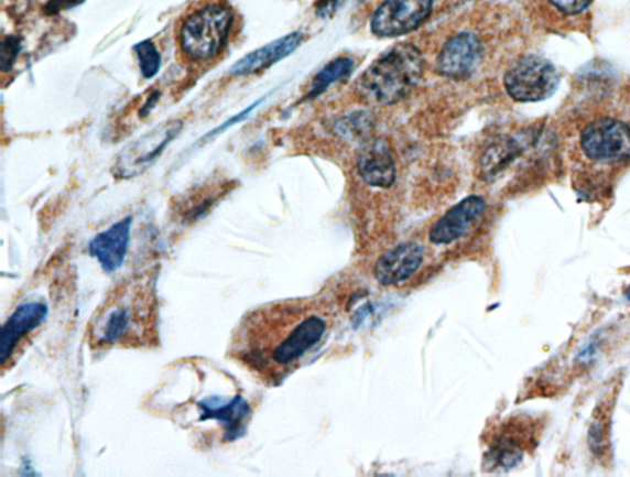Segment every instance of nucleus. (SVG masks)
<instances>
[{
    "label": "nucleus",
    "mask_w": 630,
    "mask_h": 477,
    "mask_svg": "<svg viewBox=\"0 0 630 477\" xmlns=\"http://www.w3.org/2000/svg\"><path fill=\"white\" fill-rule=\"evenodd\" d=\"M83 0H51L47 4V13H57L63 9H69L80 4Z\"/></svg>",
    "instance_id": "obj_25"
},
{
    "label": "nucleus",
    "mask_w": 630,
    "mask_h": 477,
    "mask_svg": "<svg viewBox=\"0 0 630 477\" xmlns=\"http://www.w3.org/2000/svg\"><path fill=\"white\" fill-rule=\"evenodd\" d=\"M183 129L182 120L165 121L126 144L112 165L115 178L133 180L149 171Z\"/></svg>",
    "instance_id": "obj_6"
},
{
    "label": "nucleus",
    "mask_w": 630,
    "mask_h": 477,
    "mask_svg": "<svg viewBox=\"0 0 630 477\" xmlns=\"http://www.w3.org/2000/svg\"><path fill=\"white\" fill-rule=\"evenodd\" d=\"M487 210V202L478 195H470L450 207L428 230V242L436 248H448L459 243L475 230Z\"/></svg>",
    "instance_id": "obj_10"
},
{
    "label": "nucleus",
    "mask_w": 630,
    "mask_h": 477,
    "mask_svg": "<svg viewBox=\"0 0 630 477\" xmlns=\"http://www.w3.org/2000/svg\"><path fill=\"white\" fill-rule=\"evenodd\" d=\"M433 4L434 0H384L372 17V33L380 37L412 33L432 14Z\"/></svg>",
    "instance_id": "obj_9"
},
{
    "label": "nucleus",
    "mask_w": 630,
    "mask_h": 477,
    "mask_svg": "<svg viewBox=\"0 0 630 477\" xmlns=\"http://www.w3.org/2000/svg\"><path fill=\"white\" fill-rule=\"evenodd\" d=\"M357 170L366 184L374 188H391L397 170L390 144L383 139L365 142L357 159Z\"/></svg>",
    "instance_id": "obj_15"
},
{
    "label": "nucleus",
    "mask_w": 630,
    "mask_h": 477,
    "mask_svg": "<svg viewBox=\"0 0 630 477\" xmlns=\"http://www.w3.org/2000/svg\"><path fill=\"white\" fill-rule=\"evenodd\" d=\"M482 54L480 40L470 33L450 37L441 50L437 69L441 75L456 80L468 78L476 71Z\"/></svg>",
    "instance_id": "obj_12"
},
{
    "label": "nucleus",
    "mask_w": 630,
    "mask_h": 477,
    "mask_svg": "<svg viewBox=\"0 0 630 477\" xmlns=\"http://www.w3.org/2000/svg\"><path fill=\"white\" fill-rule=\"evenodd\" d=\"M262 100H264V99H260V100L256 101V102L253 104V106H250V107H248L246 110H243V111H241V112H238L236 117L230 118V119L227 120L225 123H222V126H220L219 128H217V129H215L214 131H211V132L205 134V137L203 138V140H207V139H209V138H214V137H216V134L228 130L230 127L236 126V123H238V122H240V121H243V120L249 116V113H250L251 111H253V110L259 106V104H260Z\"/></svg>",
    "instance_id": "obj_23"
},
{
    "label": "nucleus",
    "mask_w": 630,
    "mask_h": 477,
    "mask_svg": "<svg viewBox=\"0 0 630 477\" xmlns=\"http://www.w3.org/2000/svg\"><path fill=\"white\" fill-rule=\"evenodd\" d=\"M142 76L145 79H153L160 74L162 67V55L152 40H144L133 46Z\"/></svg>",
    "instance_id": "obj_19"
},
{
    "label": "nucleus",
    "mask_w": 630,
    "mask_h": 477,
    "mask_svg": "<svg viewBox=\"0 0 630 477\" xmlns=\"http://www.w3.org/2000/svg\"><path fill=\"white\" fill-rule=\"evenodd\" d=\"M235 22V10L225 0H207L182 20L178 45L195 62L211 61L226 47Z\"/></svg>",
    "instance_id": "obj_5"
},
{
    "label": "nucleus",
    "mask_w": 630,
    "mask_h": 477,
    "mask_svg": "<svg viewBox=\"0 0 630 477\" xmlns=\"http://www.w3.org/2000/svg\"><path fill=\"white\" fill-rule=\"evenodd\" d=\"M582 147L595 161L630 160V128L613 119L597 120L584 130Z\"/></svg>",
    "instance_id": "obj_11"
},
{
    "label": "nucleus",
    "mask_w": 630,
    "mask_h": 477,
    "mask_svg": "<svg viewBox=\"0 0 630 477\" xmlns=\"http://www.w3.org/2000/svg\"><path fill=\"white\" fill-rule=\"evenodd\" d=\"M550 2L561 10V12L574 15L584 12L589 7L593 0H550Z\"/></svg>",
    "instance_id": "obj_22"
},
{
    "label": "nucleus",
    "mask_w": 630,
    "mask_h": 477,
    "mask_svg": "<svg viewBox=\"0 0 630 477\" xmlns=\"http://www.w3.org/2000/svg\"><path fill=\"white\" fill-rule=\"evenodd\" d=\"M344 2L345 0H321L317 7V14L319 17H330Z\"/></svg>",
    "instance_id": "obj_24"
},
{
    "label": "nucleus",
    "mask_w": 630,
    "mask_h": 477,
    "mask_svg": "<svg viewBox=\"0 0 630 477\" xmlns=\"http://www.w3.org/2000/svg\"><path fill=\"white\" fill-rule=\"evenodd\" d=\"M543 426L541 418L528 413H513L487 426L480 438L482 471L501 474L517 468L539 447Z\"/></svg>",
    "instance_id": "obj_4"
},
{
    "label": "nucleus",
    "mask_w": 630,
    "mask_h": 477,
    "mask_svg": "<svg viewBox=\"0 0 630 477\" xmlns=\"http://www.w3.org/2000/svg\"><path fill=\"white\" fill-rule=\"evenodd\" d=\"M132 216L113 224L107 231L100 232L89 243V254L96 258L108 274L117 272L128 254Z\"/></svg>",
    "instance_id": "obj_16"
},
{
    "label": "nucleus",
    "mask_w": 630,
    "mask_h": 477,
    "mask_svg": "<svg viewBox=\"0 0 630 477\" xmlns=\"http://www.w3.org/2000/svg\"><path fill=\"white\" fill-rule=\"evenodd\" d=\"M627 297L630 300V289H629V293L627 294Z\"/></svg>",
    "instance_id": "obj_27"
},
{
    "label": "nucleus",
    "mask_w": 630,
    "mask_h": 477,
    "mask_svg": "<svg viewBox=\"0 0 630 477\" xmlns=\"http://www.w3.org/2000/svg\"><path fill=\"white\" fill-rule=\"evenodd\" d=\"M162 93L160 90H154L151 93L149 99H146L140 109V117L145 118L150 116V112L155 108L156 102L160 101Z\"/></svg>",
    "instance_id": "obj_26"
},
{
    "label": "nucleus",
    "mask_w": 630,
    "mask_h": 477,
    "mask_svg": "<svg viewBox=\"0 0 630 477\" xmlns=\"http://www.w3.org/2000/svg\"><path fill=\"white\" fill-rule=\"evenodd\" d=\"M338 315V305L324 296L251 308L233 329L227 357L267 387H280L327 342Z\"/></svg>",
    "instance_id": "obj_1"
},
{
    "label": "nucleus",
    "mask_w": 630,
    "mask_h": 477,
    "mask_svg": "<svg viewBox=\"0 0 630 477\" xmlns=\"http://www.w3.org/2000/svg\"><path fill=\"white\" fill-rule=\"evenodd\" d=\"M355 61L350 57L336 58L321 69L312 80L307 99H315L323 95L335 82L345 79L352 74Z\"/></svg>",
    "instance_id": "obj_18"
},
{
    "label": "nucleus",
    "mask_w": 630,
    "mask_h": 477,
    "mask_svg": "<svg viewBox=\"0 0 630 477\" xmlns=\"http://www.w3.org/2000/svg\"><path fill=\"white\" fill-rule=\"evenodd\" d=\"M426 250L412 241L398 245L378 259L373 274L378 283L387 288H411L419 280L428 278L425 271Z\"/></svg>",
    "instance_id": "obj_8"
},
{
    "label": "nucleus",
    "mask_w": 630,
    "mask_h": 477,
    "mask_svg": "<svg viewBox=\"0 0 630 477\" xmlns=\"http://www.w3.org/2000/svg\"><path fill=\"white\" fill-rule=\"evenodd\" d=\"M197 406L202 410L199 421L214 420L222 424L226 442H235L246 434L251 409L243 397L236 395L229 401L220 397H209L197 402Z\"/></svg>",
    "instance_id": "obj_13"
},
{
    "label": "nucleus",
    "mask_w": 630,
    "mask_h": 477,
    "mask_svg": "<svg viewBox=\"0 0 630 477\" xmlns=\"http://www.w3.org/2000/svg\"><path fill=\"white\" fill-rule=\"evenodd\" d=\"M302 40V33H292L272 41V43L250 52V54L237 61L229 68V74L237 77L259 74V72L290 56L292 52H295L301 46Z\"/></svg>",
    "instance_id": "obj_17"
},
{
    "label": "nucleus",
    "mask_w": 630,
    "mask_h": 477,
    "mask_svg": "<svg viewBox=\"0 0 630 477\" xmlns=\"http://www.w3.org/2000/svg\"><path fill=\"white\" fill-rule=\"evenodd\" d=\"M365 112L354 113V116L339 121L336 123V129L350 139L369 138V132L373 129V119Z\"/></svg>",
    "instance_id": "obj_20"
},
{
    "label": "nucleus",
    "mask_w": 630,
    "mask_h": 477,
    "mask_svg": "<svg viewBox=\"0 0 630 477\" xmlns=\"http://www.w3.org/2000/svg\"><path fill=\"white\" fill-rule=\"evenodd\" d=\"M422 52L411 44L397 45L378 57L357 80L360 97L373 106H392L412 93L422 79Z\"/></svg>",
    "instance_id": "obj_3"
},
{
    "label": "nucleus",
    "mask_w": 630,
    "mask_h": 477,
    "mask_svg": "<svg viewBox=\"0 0 630 477\" xmlns=\"http://www.w3.org/2000/svg\"><path fill=\"white\" fill-rule=\"evenodd\" d=\"M47 315V305L36 302L19 306L8 318L2 329V340H0V362L3 368L14 358L23 340L45 323Z\"/></svg>",
    "instance_id": "obj_14"
},
{
    "label": "nucleus",
    "mask_w": 630,
    "mask_h": 477,
    "mask_svg": "<svg viewBox=\"0 0 630 477\" xmlns=\"http://www.w3.org/2000/svg\"><path fill=\"white\" fill-rule=\"evenodd\" d=\"M23 44L17 36H8L3 40L2 51H0V68L2 72L12 69L18 59Z\"/></svg>",
    "instance_id": "obj_21"
},
{
    "label": "nucleus",
    "mask_w": 630,
    "mask_h": 477,
    "mask_svg": "<svg viewBox=\"0 0 630 477\" xmlns=\"http://www.w3.org/2000/svg\"><path fill=\"white\" fill-rule=\"evenodd\" d=\"M156 275L126 278L105 297L88 325L91 349L151 348L160 339Z\"/></svg>",
    "instance_id": "obj_2"
},
{
    "label": "nucleus",
    "mask_w": 630,
    "mask_h": 477,
    "mask_svg": "<svg viewBox=\"0 0 630 477\" xmlns=\"http://www.w3.org/2000/svg\"><path fill=\"white\" fill-rule=\"evenodd\" d=\"M560 85L558 72L548 59L526 56L517 62L503 78L508 95L517 101L533 102L550 98Z\"/></svg>",
    "instance_id": "obj_7"
}]
</instances>
